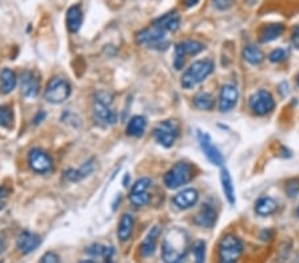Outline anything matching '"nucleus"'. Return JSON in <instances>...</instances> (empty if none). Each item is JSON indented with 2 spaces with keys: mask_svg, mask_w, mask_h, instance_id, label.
Segmentation results:
<instances>
[{
  "mask_svg": "<svg viewBox=\"0 0 299 263\" xmlns=\"http://www.w3.org/2000/svg\"><path fill=\"white\" fill-rule=\"evenodd\" d=\"M190 240L184 229L171 227L165 234L161 246V255L165 263H182L188 255Z\"/></svg>",
  "mask_w": 299,
  "mask_h": 263,
  "instance_id": "obj_1",
  "label": "nucleus"
},
{
  "mask_svg": "<svg viewBox=\"0 0 299 263\" xmlns=\"http://www.w3.org/2000/svg\"><path fill=\"white\" fill-rule=\"evenodd\" d=\"M213 71H214V63L210 59L194 61L182 74L181 85L185 89H192L205 78H208L213 73Z\"/></svg>",
  "mask_w": 299,
  "mask_h": 263,
  "instance_id": "obj_2",
  "label": "nucleus"
},
{
  "mask_svg": "<svg viewBox=\"0 0 299 263\" xmlns=\"http://www.w3.org/2000/svg\"><path fill=\"white\" fill-rule=\"evenodd\" d=\"M194 175L193 166L188 162H177L169 169L164 177V183L168 189H178L180 186L190 182Z\"/></svg>",
  "mask_w": 299,
  "mask_h": 263,
  "instance_id": "obj_3",
  "label": "nucleus"
},
{
  "mask_svg": "<svg viewBox=\"0 0 299 263\" xmlns=\"http://www.w3.org/2000/svg\"><path fill=\"white\" fill-rule=\"evenodd\" d=\"M242 251L243 245L238 236L225 235L218 245V263H238Z\"/></svg>",
  "mask_w": 299,
  "mask_h": 263,
  "instance_id": "obj_4",
  "label": "nucleus"
},
{
  "mask_svg": "<svg viewBox=\"0 0 299 263\" xmlns=\"http://www.w3.org/2000/svg\"><path fill=\"white\" fill-rule=\"evenodd\" d=\"M136 39H137L138 44L152 48V49H157V51L166 49L169 45V41L166 39V32L161 28H158L155 24H152L149 28L140 31Z\"/></svg>",
  "mask_w": 299,
  "mask_h": 263,
  "instance_id": "obj_5",
  "label": "nucleus"
},
{
  "mask_svg": "<svg viewBox=\"0 0 299 263\" xmlns=\"http://www.w3.org/2000/svg\"><path fill=\"white\" fill-rule=\"evenodd\" d=\"M72 87L69 81L63 77H54L48 81L44 97L49 104H61L71 96Z\"/></svg>",
  "mask_w": 299,
  "mask_h": 263,
  "instance_id": "obj_6",
  "label": "nucleus"
},
{
  "mask_svg": "<svg viewBox=\"0 0 299 263\" xmlns=\"http://www.w3.org/2000/svg\"><path fill=\"white\" fill-rule=\"evenodd\" d=\"M178 135H180V124L176 120H165L156 125L153 129L155 140L164 148H170L175 145Z\"/></svg>",
  "mask_w": 299,
  "mask_h": 263,
  "instance_id": "obj_7",
  "label": "nucleus"
},
{
  "mask_svg": "<svg viewBox=\"0 0 299 263\" xmlns=\"http://www.w3.org/2000/svg\"><path fill=\"white\" fill-rule=\"evenodd\" d=\"M111 97L107 95H100L96 97L93 104V115L94 118L97 120L100 124L104 125H113L117 121V115L111 107Z\"/></svg>",
  "mask_w": 299,
  "mask_h": 263,
  "instance_id": "obj_8",
  "label": "nucleus"
},
{
  "mask_svg": "<svg viewBox=\"0 0 299 263\" xmlns=\"http://www.w3.org/2000/svg\"><path fill=\"white\" fill-rule=\"evenodd\" d=\"M28 165H30L32 172L37 173V174H45V173L52 170L54 161H52V157L45 150L40 148H35L28 153Z\"/></svg>",
  "mask_w": 299,
  "mask_h": 263,
  "instance_id": "obj_9",
  "label": "nucleus"
},
{
  "mask_svg": "<svg viewBox=\"0 0 299 263\" xmlns=\"http://www.w3.org/2000/svg\"><path fill=\"white\" fill-rule=\"evenodd\" d=\"M249 105L250 109H252L257 116H265L274 109L276 102H274V98H272L270 92L261 89V91L256 92V93L250 97Z\"/></svg>",
  "mask_w": 299,
  "mask_h": 263,
  "instance_id": "obj_10",
  "label": "nucleus"
},
{
  "mask_svg": "<svg viewBox=\"0 0 299 263\" xmlns=\"http://www.w3.org/2000/svg\"><path fill=\"white\" fill-rule=\"evenodd\" d=\"M152 185V181L146 177L140 178L136 181V183L132 186L131 194H129V201L136 207H144L149 203L151 197H149V188Z\"/></svg>",
  "mask_w": 299,
  "mask_h": 263,
  "instance_id": "obj_11",
  "label": "nucleus"
},
{
  "mask_svg": "<svg viewBox=\"0 0 299 263\" xmlns=\"http://www.w3.org/2000/svg\"><path fill=\"white\" fill-rule=\"evenodd\" d=\"M197 139H198L200 146H201L204 154L206 155V159L212 162L213 165L222 166V164H223V155L221 154L218 148L213 144L212 137H210L208 133H205V132L198 130V133H197Z\"/></svg>",
  "mask_w": 299,
  "mask_h": 263,
  "instance_id": "obj_12",
  "label": "nucleus"
},
{
  "mask_svg": "<svg viewBox=\"0 0 299 263\" xmlns=\"http://www.w3.org/2000/svg\"><path fill=\"white\" fill-rule=\"evenodd\" d=\"M20 88L26 98L37 97L40 92V78L34 71H24L21 74Z\"/></svg>",
  "mask_w": 299,
  "mask_h": 263,
  "instance_id": "obj_13",
  "label": "nucleus"
},
{
  "mask_svg": "<svg viewBox=\"0 0 299 263\" xmlns=\"http://www.w3.org/2000/svg\"><path fill=\"white\" fill-rule=\"evenodd\" d=\"M238 101V89L233 84H225L219 93V111L222 113L230 112Z\"/></svg>",
  "mask_w": 299,
  "mask_h": 263,
  "instance_id": "obj_14",
  "label": "nucleus"
},
{
  "mask_svg": "<svg viewBox=\"0 0 299 263\" xmlns=\"http://www.w3.org/2000/svg\"><path fill=\"white\" fill-rule=\"evenodd\" d=\"M41 245V238L31 231H23L16 240V247L21 254H30Z\"/></svg>",
  "mask_w": 299,
  "mask_h": 263,
  "instance_id": "obj_15",
  "label": "nucleus"
},
{
  "mask_svg": "<svg viewBox=\"0 0 299 263\" xmlns=\"http://www.w3.org/2000/svg\"><path fill=\"white\" fill-rule=\"evenodd\" d=\"M94 169H96V160L91 159L84 162L79 169H68L64 173V177L69 182H79L81 179L89 177L94 172Z\"/></svg>",
  "mask_w": 299,
  "mask_h": 263,
  "instance_id": "obj_16",
  "label": "nucleus"
},
{
  "mask_svg": "<svg viewBox=\"0 0 299 263\" xmlns=\"http://www.w3.org/2000/svg\"><path fill=\"white\" fill-rule=\"evenodd\" d=\"M215 221H217V212H215V209L210 203L202 205L200 212L194 217L195 225L200 227H206V229H210V227L214 226Z\"/></svg>",
  "mask_w": 299,
  "mask_h": 263,
  "instance_id": "obj_17",
  "label": "nucleus"
},
{
  "mask_svg": "<svg viewBox=\"0 0 299 263\" xmlns=\"http://www.w3.org/2000/svg\"><path fill=\"white\" fill-rule=\"evenodd\" d=\"M198 201V192L195 189H185L176 194L173 198V202L177 206L178 209L186 210L190 209Z\"/></svg>",
  "mask_w": 299,
  "mask_h": 263,
  "instance_id": "obj_18",
  "label": "nucleus"
},
{
  "mask_svg": "<svg viewBox=\"0 0 299 263\" xmlns=\"http://www.w3.org/2000/svg\"><path fill=\"white\" fill-rule=\"evenodd\" d=\"M158 236H160V227L153 226L149 230V233L146 234L145 240L142 241L141 246H140V253H141L142 258H149V256L155 254Z\"/></svg>",
  "mask_w": 299,
  "mask_h": 263,
  "instance_id": "obj_19",
  "label": "nucleus"
},
{
  "mask_svg": "<svg viewBox=\"0 0 299 263\" xmlns=\"http://www.w3.org/2000/svg\"><path fill=\"white\" fill-rule=\"evenodd\" d=\"M153 24L157 25L158 28L164 30L165 32H176L180 28L181 19H180V15L176 11H171V12H168V14L162 15L161 17L156 19Z\"/></svg>",
  "mask_w": 299,
  "mask_h": 263,
  "instance_id": "obj_20",
  "label": "nucleus"
},
{
  "mask_svg": "<svg viewBox=\"0 0 299 263\" xmlns=\"http://www.w3.org/2000/svg\"><path fill=\"white\" fill-rule=\"evenodd\" d=\"M65 20H67V28L69 32L72 34L79 32V30L83 25V20H84V14H83L80 6H72L68 8Z\"/></svg>",
  "mask_w": 299,
  "mask_h": 263,
  "instance_id": "obj_21",
  "label": "nucleus"
},
{
  "mask_svg": "<svg viewBox=\"0 0 299 263\" xmlns=\"http://www.w3.org/2000/svg\"><path fill=\"white\" fill-rule=\"evenodd\" d=\"M133 229H135V218L131 214H128V213L122 214L117 227L118 240L121 241V242H127V241L131 240Z\"/></svg>",
  "mask_w": 299,
  "mask_h": 263,
  "instance_id": "obj_22",
  "label": "nucleus"
},
{
  "mask_svg": "<svg viewBox=\"0 0 299 263\" xmlns=\"http://www.w3.org/2000/svg\"><path fill=\"white\" fill-rule=\"evenodd\" d=\"M17 85V77L12 69L10 68H4L3 71L0 72V91L3 92L4 95H8L14 91Z\"/></svg>",
  "mask_w": 299,
  "mask_h": 263,
  "instance_id": "obj_23",
  "label": "nucleus"
},
{
  "mask_svg": "<svg viewBox=\"0 0 299 263\" xmlns=\"http://www.w3.org/2000/svg\"><path fill=\"white\" fill-rule=\"evenodd\" d=\"M221 185H222V192H223V194H225L229 203H230V205H234L235 203L234 185H233L232 175H230V173H229V170L226 168H222L221 170Z\"/></svg>",
  "mask_w": 299,
  "mask_h": 263,
  "instance_id": "obj_24",
  "label": "nucleus"
},
{
  "mask_svg": "<svg viewBox=\"0 0 299 263\" xmlns=\"http://www.w3.org/2000/svg\"><path fill=\"white\" fill-rule=\"evenodd\" d=\"M146 129V118L144 116H133L127 125V135L131 137H141Z\"/></svg>",
  "mask_w": 299,
  "mask_h": 263,
  "instance_id": "obj_25",
  "label": "nucleus"
},
{
  "mask_svg": "<svg viewBox=\"0 0 299 263\" xmlns=\"http://www.w3.org/2000/svg\"><path fill=\"white\" fill-rule=\"evenodd\" d=\"M283 31H285L283 24H269L261 31L259 40H261V43H270V41L278 39L283 34Z\"/></svg>",
  "mask_w": 299,
  "mask_h": 263,
  "instance_id": "obj_26",
  "label": "nucleus"
},
{
  "mask_svg": "<svg viewBox=\"0 0 299 263\" xmlns=\"http://www.w3.org/2000/svg\"><path fill=\"white\" fill-rule=\"evenodd\" d=\"M277 209H278V205L270 197H263V198L258 199V202L256 203V213L258 216H271V214L277 212Z\"/></svg>",
  "mask_w": 299,
  "mask_h": 263,
  "instance_id": "obj_27",
  "label": "nucleus"
},
{
  "mask_svg": "<svg viewBox=\"0 0 299 263\" xmlns=\"http://www.w3.org/2000/svg\"><path fill=\"white\" fill-rule=\"evenodd\" d=\"M242 55L243 59L253 65H259L263 61V59H265L263 52L258 47H256V45H247V47H245Z\"/></svg>",
  "mask_w": 299,
  "mask_h": 263,
  "instance_id": "obj_28",
  "label": "nucleus"
},
{
  "mask_svg": "<svg viewBox=\"0 0 299 263\" xmlns=\"http://www.w3.org/2000/svg\"><path fill=\"white\" fill-rule=\"evenodd\" d=\"M194 105L201 111H212L214 108V97L208 92H200L194 97Z\"/></svg>",
  "mask_w": 299,
  "mask_h": 263,
  "instance_id": "obj_29",
  "label": "nucleus"
},
{
  "mask_svg": "<svg viewBox=\"0 0 299 263\" xmlns=\"http://www.w3.org/2000/svg\"><path fill=\"white\" fill-rule=\"evenodd\" d=\"M180 45H181L182 49H184V52H185L186 55H193V56L198 55L200 52H202L205 49V45L197 40H185L182 41V43H180Z\"/></svg>",
  "mask_w": 299,
  "mask_h": 263,
  "instance_id": "obj_30",
  "label": "nucleus"
},
{
  "mask_svg": "<svg viewBox=\"0 0 299 263\" xmlns=\"http://www.w3.org/2000/svg\"><path fill=\"white\" fill-rule=\"evenodd\" d=\"M14 122V112L7 105H0V126L11 128Z\"/></svg>",
  "mask_w": 299,
  "mask_h": 263,
  "instance_id": "obj_31",
  "label": "nucleus"
},
{
  "mask_svg": "<svg viewBox=\"0 0 299 263\" xmlns=\"http://www.w3.org/2000/svg\"><path fill=\"white\" fill-rule=\"evenodd\" d=\"M193 254H194L195 263L205 262V242L197 241V242L193 245Z\"/></svg>",
  "mask_w": 299,
  "mask_h": 263,
  "instance_id": "obj_32",
  "label": "nucleus"
},
{
  "mask_svg": "<svg viewBox=\"0 0 299 263\" xmlns=\"http://www.w3.org/2000/svg\"><path fill=\"white\" fill-rule=\"evenodd\" d=\"M185 56L186 54L184 52L182 47L180 44H177L175 49V68L177 71H180L184 67V64H185Z\"/></svg>",
  "mask_w": 299,
  "mask_h": 263,
  "instance_id": "obj_33",
  "label": "nucleus"
},
{
  "mask_svg": "<svg viewBox=\"0 0 299 263\" xmlns=\"http://www.w3.org/2000/svg\"><path fill=\"white\" fill-rule=\"evenodd\" d=\"M286 58H287V54H286V51L282 49V48L274 49V51L269 55L270 61H272V63H282V61L286 60Z\"/></svg>",
  "mask_w": 299,
  "mask_h": 263,
  "instance_id": "obj_34",
  "label": "nucleus"
},
{
  "mask_svg": "<svg viewBox=\"0 0 299 263\" xmlns=\"http://www.w3.org/2000/svg\"><path fill=\"white\" fill-rule=\"evenodd\" d=\"M105 250H107V247L105 246H103V245H100V243H94V245L88 247L87 253L91 254L92 256H104Z\"/></svg>",
  "mask_w": 299,
  "mask_h": 263,
  "instance_id": "obj_35",
  "label": "nucleus"
},
{
  "mask_svg": "<svg viewBox=\"0 0 299 263\" xmlns=\"http://www.w3.org/2000/svg\"><path fill=\"white\" fill-rule=\"evenodd\" d=\"M235 0H213L214 7L219 11H228L229 8L233 7Z\"/></svg>",
  "mask_w": 299,
  "mask_h": 263,
  "instance_id": "obj_36",
  "label": "nucleus"
},
{
  "mask_svg": "<svg viewBox=\"0 0 299 263\" xmlns=\"http://www.w3.org/2000/svg\"><path fill=\"white\" fill-rule=\"evenodd\" d=\"M40 263H60V258H59L57 254L52 253V251H48V253H45L41 256Z\"/></svg>",
  "mask_w": 299,
  "mask_h": 263,
  "instance_id": "obj_37",
  "label": "nucleus"
},
{
  "mask_svg": "<svg viewBox=\"0 0 299 263\" xmlns=\"http://www.w3.org/2000/svg\"><path fill=\"white\" fill-rule=\"evenodd\" d=\"M299 192V181L298 179H292L287 183V194L290 197H295L296 193Z\"/></svg>",
  "mask_w": 299,
  "mask_h": 263,
  "instance_id": "obj_38",
  "label": "nucleus"
},
{
  "mask_svg": "<svg viewBox=\"0 0 299 263\" xmlns=\"http://www.w3.org/2000/svg\"><path fill=\"white\" fill-rule=\"evenodd\" d=\"M291 41H292V45H294L296 49H299V25H295L294 30H292Z\"/></svg>",
  "mask_w": 299,
  "mask_h": 263,
  "instance_id": "obj_39",
  "label": "nucleus"
},
{
  "mask_svg": "<svg viewBox=\"0 0 299 263\" xmlns=\"http://www.w3.org/2000/svg\"><path fill=\"white\" fill-rule=\"evenodd\" d=\"M200 0H182V3H184V6L188 8L190 7H194L195 4H198Z\"/></svg>",
  "mask_w": 299,
  "mask_h": 263,
  "instance_id": "obj_40",
  "label": "nucleus"
},
{
  "mask_svg": "<svg viewBox=\"0 0 299 263\" xmlns=\"http://www.w3.org/2000/svg\"><path fill=\"white\" fill-rule=\"evenodd\" d=\"M8 193H10V190H8L7 188H4V186H0V199L6 198V197L8 196Z\"/></svg>",
  "mask_w": 299,
  "mask_h": 263,
  "instance_id": "obj_41",
  "label": "nucleus"
},
{
  "mask_svg": "<svg viewBox=\"0 0 299 263\" xmlns=\"http://www.w3.org/2000/svg\"><path fill=\"white\" fill-rule=\"evenodd\" d=\"M3 250H4V241L0 238V253H2Z\"/></svg>",
  "mask_w": 299,
  "mask_h": 263,
  "instance_id": "obj_42",
  "label": "nucleus"
},
{
  "mask_svg": "<svg viewBox=\"0 0 299 263\" xmlns=\"http://www.w3.org/2000/svg\"><path fill=\"white\" fill-rule=\"evenodd\" d=\"M80 263H93V262H92V260H83V262Z\"/></svg>",
  "mask_w": 299,
  "mask_h": 263,
  "instance_id": "obj_43",
  "label": "nucleus"
},
{
  "mask_svg": "<svg viewBox=\"0 0 299 263\" xmlns=\"http://www.w3.org/2000/svg\"><path fill=\"white\" fill-rule=\"evenodd\" d=\"M105 260H107L105 263H113V262H112V259H105Z\"/></svg>",
  "mask_w": 299,
  "mask_h": 263,
  "instance_id": "obj_44",
  "label": "nucleus"
},
{
  "mask_svg": "<svg viewBox=\"0 0 299 263\" xmlns=\"http://www.w3.org/2000/svg\"><path fill=\"white\" fill-rule=\"evenodd\" d=\"M296 83H298V85H299V74H298V80H296Z\"/></svg>",
  "mask_w": 299,
  "mask_h": 263,
  "instance_id": "obj_45",
  "label": "nucleus"
},
{
  "mask_svg": "<svg viewBox=\"0 0 299 263\" xmlns=\"http://www.w3.org/2000/svg\"><path fill=\"white\" fill-rule=\"evenodd\" d=\"M296 213H298V216H299V206H298V212H296Z\"/></svg>",
  "mask_w": 299,
  "mask_h": 263,
  "instance_id": "obj_46",
  "label": "nucleus"
},
{
  "mask_svg": "<svg viewBox=\"0 0 299 263\" xmlns=\"http://www.w3.org/2000/svg\"><path fill=\"white\" fill-rule=\"evenodd\" d=\"M0 263H2V262H0Z\"/></svg>",
  "mask_w": 299,
  "mask_h": 263,
  "instance_id": "obj_47",
  "label": "nucleus"
}]
</instances>
